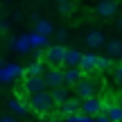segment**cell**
Masks as SVG:
<instances>
[{
    "label": "cell",
    "mask_w": 122,
    "mask_h": 122,
    "mask_svg": "<svg viewBox=\"0 0 122 122\" xmlns=\"http://www.w3.org/2000/svg\"><path fill=\"white\" fill-rule=\"evenodd\" d=\"M27 104H30V109H32V111H36L41 118H48V115L52 113L54 109H57V106H54L52 95H50V91H41V93H34V95H30Z\"/></svg>",
    "instance_id": "cell-1"
},
{
    "label": "cell",
    "mask_w": 122,
    "mask_h": 122,
    "mask_svg": "<svg viewBox=\"0 0 122 122\" xmlns=\"http://www.w3.org/2000/svg\"><path fill=\"white\" fill-rule=\"evenodd\" d=\"M66 52H68V50H66L61 43H57V45H48V48H45V54H43V61H45L48 66L61 68V66H63V59H66Z\"/></svg>",
    "instance_id": "cell-2"
},
{
    "label": "cell",
    "mask_w": 122,
    "mask_h": 122,
    "mask_svg": "<svg viewBox=\"0 0 122 122\" xmlns=\"http://www.w3.org/2000/svg\"><path fill=\"white\" fill-rule=\"evenodd\" d=\"M75 91H77V97H79V100L95 97L97 91H100V81H95V79H91V77H81V79H79V84L75 86Z\"/></svg>",
    "instance_id": "cell-3"
},
{
    "label": "cell",
    "mask_w": 122,
    "mask_h": 122,
    "mask_svg": "<svg viewBox=\"0 0 122 122\" xmlns=\"http://www.w3.org/2000/svg\"><path fill=\"white\" fill-rule=\"evenodd\" d=\"M102 111H104V100H100V97H86V100H81V113L91 115V118H95V115H100Z\"/></svg>",
    "instance_id": "cell-4"
},
{
    "label": "cell",
    "mask_w": 122,
    "mask_h": 122,
    "mask_svg": "<svg viewBox=\"0 0 122 122\" xmlns=\"http://www.w3.org/2000/svg\"><path fill=\"white\" fill-rule=\"evenodd\" d=\"M43 79H45V86H48V88L63 86V68H54V66H50V68L43 72Z\"/></svg>",
    "instance_id": "cell-5"
},
{
    "label": "cell",
    "mask_w": 122,
    "mask_h": 122,
    "mask_svg": "<svg viewBox=\"0 0 122 122\" xmlns=\"http://www.w3.org/2000/svg\"><path fill=\"white\" fill-rule=\"evenodd\" d=\"M41 91H48L43 77H25L23 79V93L34 95V93H41Z\"/></svg>",
    "instance_id": "cell-6"
},
{
    "label": "cell",
    "mask_w": 122,
    "mask_h": 122,
    "mask_svg": "<svg viewBox=\"0 0 122 122\" xmlns=\"http://www.w3.org/2000/svg\"><path fill=\"white\" fill-rule=\"evenodd\" d=\"M59 111H61V113H59V120H61V115L79 113V111H81V100H79V97H68V100L59 106Z\"/></svg>",
    "instance_id": "cell-7"
},
{
    "label": "cell",
    "mask_w": 122,
    "mask_h": 122,
    "mask_svg": "<svg viewBox=\"0 0 122 122\" xmlns=\"http://www.w3.org/2000/svg\"><path fill=\"white\" fill-rule=\"evenodd\" d=\"M81 77H84V72L79 66L77 68H63V86H77Z\"/></svg>",
    "instance_id": "cell-8"
},
{
    "label": "cell",
    "mask_w": 122,
    "mask_h": 122,
    "mask_svg": "<svg viewBox=\"0 0 122 122\" xmlns=\"http://www.w3.org/2000/svg\"><path fill=\"white\" fill-rule=\"evenodd\" d=\"M95 11L100 14V16H104V18L115 16V11H118V0H102L95 7Z\"/></svg>",
    "instance_id": "cell-9"
},
{
    "label": "cell",
    "mask_w": 122,
    "mask_h": 122,
    "mask_svg": "<svg viewBox=\"0 0 122 122\" xmlns=\"http://www.w3.org/2000/svg\"><path fill=\"white\" fill-rule=\"evenodd\" d=\"M104 113L109 115L111 122H122V106L115 104V102H104Z\"/></svg>",
    "instance_id": "cell-10"
},
{
    "label": "cell",
    "mask_w": 122,
    "mask_h": 122,
    "mask_svg": "<svg viewBox=\"0 0 122 122\" xmlns=\"http://www.w3.org/2000/svg\"><path fill=\"white\" fill-rule=\"evenodd\" d=\"M95 66H97V54H93V52L81 54V63H79V68H81V72H84V75L95 72Z\"/></svg>",
    "instance_id": "cell-11"
},
{
    "label": "cell",
    "mask_w": 122,
    "mask_h": 122,
    "mask_svg": "<svg viewBox=\"0 0 122 122\" xmlns=\"http://www.w3.org/2000/svg\"><path fill=\"white\" fill-rule=\"evenodd\" d=\"M20 75H23V68L16 66V63L7 66V68H0V79H2V81H11V79L20 77Z\"/></svg>",
    "instance_id": "cell-12"
},
{
    "label": "cell",
    "mask_w": 122,
    "mask_h": 122,
    "mask_svg": "<svg viewBox=\"0 0 122 122\" xmlns=\"http://www.w3.org/2000/svg\"><path fill=\"white\" fill-rule=\"evenodd\" d=\"M25 77H43V72H45V61L41 59V61H34L32 66H27L25 70Z\"/></svg>",
    "instance_id": "cell-13"
},
{
    "label": "cell",
    "mask_w": 122,
    "mask_h": 122,
    "mask_svg": "<svg viewBox=\"0 0 122 122\" xmlns=\"http://www.w3.org/2000/svg\"><path fill=\"white\" fill-rule=\"evenodd\" d=\"M79 63H81V52L79 50H68L66 59H63V66L66 68H77Z\"/></svg>",
    "instance_id": "cell-14"
},
{
    "label": "cell",
    "mask_w": 122,
    "mask_h": 122,
    "mask_svg": "<svg viewBox=\"0 0 122 122\" xmlns=\"http://www.w3.org/2000/svg\"><path fill=\"white\" fill-rule=\"evenodd\" d=\"M50 95H52V100H54V106H61L66 100H68V86H57V88H52Z\"/></svg>",
    "instance_id": "cell-15"
},
{
    "label": "cell",
    "mask_w": 122,
    "mask_h": 122,
    "mask_svg": "<svg viewBox=\"0 0 122 122\" xmlns=\"http://www.w3.org/2000/svg\"><path fill=\"white\" fill-rule=\"evenodd\" d=\"M86 43L91 45V48H100V45L104 43V34H102L100 30H93V32H88V36H86Z\"/></svg>",
    "instance_id": "cell-16"
},
{
    "label": "cell",
    "mask_w": 122,
    "mask_h": 122,
    "mask_svg": "<svg viewBox=\"0 0 122 122\" xmlns=\"http://www.w3.org/2000/svg\"><path fill=\"white\" fill-rule=\"evenodd\" d=\"M9 109L14 111V113H27V111H30V104H27V102H20L18 100V97H14V100H9Z\"/></svg>",
    "instance_id": "cell-17"
},
{
    "label": "cell",
    "mask_w": 122,
    "mask_h": 122,
    "mask_svg": "<svg viewBox=\"0 0 122 122\" xmlns=\"http://www.w3.org/2000/svg\"><path fill=\"white\" fill-rule=\"evenodd\" d=\"M32 43H30V36H18L16 41H14V50L16 52H30Z\"/></svg>",
    "instance_id": "cell-18"
},
{
    "label": "cell",
    "mask_w": 122,
    "mask_h": 122,
    "mask_svg": "<svg viewBox=\"0 0 122 122\" xmlns=\"http://www.w3.org/2000/svg\"><path fill=\"white\" fill-rule=\"evenodd\" d=\"M30 43H32V48L48 45V36H43V34H39V32H34V34H30Z\"/></svg>",
    "instance_id": "cell-19"
},
{
    "label": "cell",
    "mask_w": 122,
    "mask_h": 122,
    "mask_svg": "<svg viewBox=\"0 0 122 122\" xmlns=\"http://www.w3.org/2000/svg\"><path fill=\"white\" fill-rule=\"evenodd\" d=\"M111 68H113V61H111V57H97V66H95V70L104 72V70H111Z\"/></svg>",
    "instance_id": "cell-20"
},
{
    "label": "cell",
    "mask_w": 122,
    "mask_h": 122,
    "mask_svg": "<svg viewBox=\"0 0 122 122\" xmlns=\"http://www.w3.org/2000/svg\"><path fill=\"white\" fill-rule=\"evenodd\" d=\"M36 32H39V34H43V36H48V34H52V25H50L48 20H36Z\"/></svg>",
    "instance_id": "cell-21"
},
{
    "label": "cell",
    "mask_w": 122,
    "mask_h": 122,
    "mask_svg": "<svg viewBox=\"0 0 122 122\" xmlns=\"http://www.w3.org/2000/svg\"><path fill=\"white\" fill-rule=\"evenodd\" d=\"M57 9L61 14H70L72 11V2L70 0H57Z\"/></svg>",
    "instance_id": "cell-22"
},
{
    "label": "cell",
    "mask_w": 122,
    "mask_h": 122,
    "mask_svg": "<svg viewBox=\"0 0 122 122\" xmlns=\"http://www.w3.org/2000/svg\"><path fill=\"white\" fill-rule=\"evenodd\" d=\"M106 52L109 54H122V43L120 41H111V43L106 45Z\"/></svg>",
    "instance_id": "cell-23"
},
{
    "label": "cell",
    "mask_w": 122,
    "mask_h": 122,
    "mask_svg": "<svg viewBox=\"0 0 122 122\" xmlns=\"http://www.w3.org/2000/svg\"><path fill=\"white\" fill-rule=\"evenodd\" d=\"M113 77H115V84H122V63L113 66Z\"/></svg>",
    "instance_id": "cell-24"
},
{
    "label": "cell",
    "mask_w": 122,
    "mask_h": 122,
    "mask_svg": "<svg viewBox=\"0 0 122 122\" xmlns=\"http://www.w3.org/2000/svg\"><path fill=\"white\" fill-rule=\"evenodd\" d=\"M93 122H111V120H109V115H106V113H100V115L93 118Z\"/></svg>",
    "instance_id": "cell-25"
},
{
    "label": "cell",
    "mask_w": 122,
    "mask_h": 122,
    "mask_svg": "<svg viewBox=\"0 0 122 122\" xmlns=\"http://www.w3.org/2000/svg\"><path fill=\"white\" fill-rule=\"evenodd\" d=\"M0 122H16V118H11V115H0Z\"/></svg>",
    "instance_id": "cell-26"
},
{
    "label": "cell",
    "mask_w": 122,
    "mask_h": 122,
    "mask_svg": "<svg viewBox=\"0 0 122 122\" xmlns=\"http://www.w3.org/2000/svg\"><path fill=\"white\" fill-rule=\"evenodd\" d=\"M0 30H9V20H2V23H0Z\"/></svg>",
    "instance_id": "cell-27"
},
{
    "label": "cell",
    "mask_w": 122,
    "mask_h": 122,
    "mask_svg": "<svg viewBox=\"0 0 122 122\" xmlns=\"http://www.w3.org/2000/svg\"><path fill=\"white\" fill-rule=\"evenodd\" d=\"M66 36H68V32H66V30H59V39H61V41H63V39H66Z\"/></svg>",
    "instance_id": "cell-28"
},
{
    "label": "cell",
    "mask_w": 122,
    "mask_h": 122,
    "mask_svg": "<svg viewBox=\"0 0 122 122\" xmlns=\"http://www.w3.org/2000/svg\"><path fill=\"white\" fill-rule=\"evenodd\" d=\"M48 122H61V120L59 118H52V120H48Z\"/></svg>",
    "instance_id": "cell-29"
},
{
    "label": "cell",
    "mask_w": 122,
    "mask_h": 122,
    "mask_svg": "<svg viewBox=\"0 0 122 122\" xmlns=\"http://www.w3.org/2000/svg\"><path fill=\"white\" fill-rule=\"evenodd\" d=\"M120 57H122V54H120Z\"/></svg>",
    "instance_id": "cell-30"
}]
</instances>
